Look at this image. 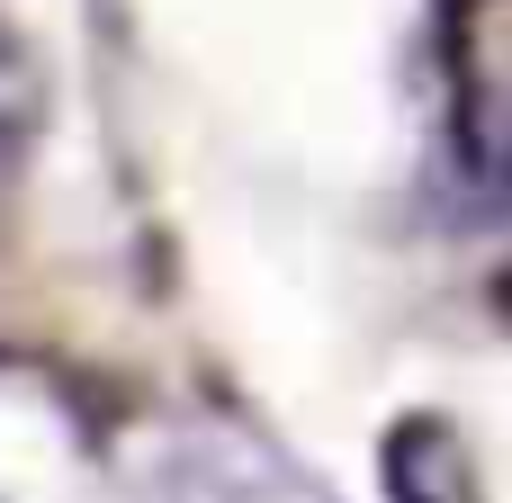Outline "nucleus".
Wrapping results in <instances>:
<instances>
[{
    "label": "nucleus",
    "instance_id": "f257e3e1",
    "mask_svg": "<svg viewBox=\"0 0 512 503\" xmlns=\"http://www.w3.org/2000/svg\"><path fill=\"white\" fill-rule=\"evenodd\" d=\"M450 126L459 171L512 198V0H450Z\"/></svg>",
    "mask_w": 512,
    "mask_h": 503
},
{
    "label": "nucleus",
    "instance_id": "7ed1b4c3",
    "mask_svg": "<svg viewBox=\"0 0 512 503\" xmlns=\"http://www.w3.org/2000/svg\"><path fill=\"white\" fill-rule=\"evenodd\" d=\"M18 135H27V54L0 36V153H18Z\"/></svg>",
    "mask_w": 512,
    "mask_h": 503
},
{
    "label": "nucleus",
    "instance_id": "20e7f679",
    "mask_svg": "<svg viewBox=\"0 0 512 503\" xmlns=\"http://www.w3.org/2000/svg\"><path fill=\"white\" fill-rule=\"evenodd\" d=\"M504 306H512V279H504Z\"/></svg>",
    "mask_w": 512,
    "mask_h": 503
},
{
    "label": "nucleus",
    "instance_id": "f03ea898",
    "mask_svg": "<svg viewBox=\"0 0 512 503\" xmlns=\"http://www.w3.org/2000/svg\"><path fill=\"white\" fill-rule=\"evenodd\" d=\"M378 486H387V503H477V468L441 414H405L378 441Z\"/></svg>",
    "mask_w": 512,
    "mask_h": 503
}]
</instances>
